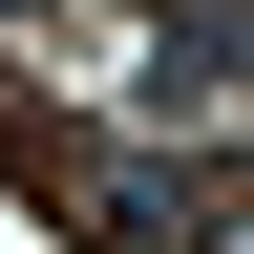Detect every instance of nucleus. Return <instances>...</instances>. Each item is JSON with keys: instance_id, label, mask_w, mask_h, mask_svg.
Segmentation results:
<instances>
[{"instance_id": "f257e3e1", "label": "nucleus", "mask_w": 254, "mask_h": 254, "mask_svg": "<svg viewBox=\"0 0 254 254\" xmlns=\"http://www.w3.org/2000/svg\"><path fill=\"white\" fill-rule=\"evenodd\" d=\"M0 21H21V0H0Z\"/></svg>"}]
</instances>
